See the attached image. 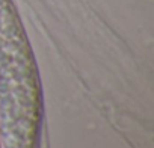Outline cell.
<instances>
[{"instance_id": "obj_1", "label": "cell", "mask_w": 154, "mask_h": 148, "mask_svg": "<svg viewBox=\"0 0 154 148\" xmlns=\"http://www.w3.org/2000/svg\"><path fill=\"white\" fill-rule=\"evenodd\" d=\"M0 148H2V146H0Z\"/></svg>"}]
</instances>
